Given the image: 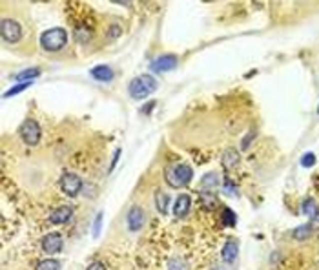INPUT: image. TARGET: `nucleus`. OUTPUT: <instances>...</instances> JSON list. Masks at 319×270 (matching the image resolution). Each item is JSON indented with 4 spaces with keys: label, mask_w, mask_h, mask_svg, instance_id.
Here are the masks:
<instances>
[{
    "label": "nucleus",
    "mask_w": 319,
    "mask_h": 270,
    "mask_svg": "<svg viewBox=\"0 0 319 270\" xmlns=\"http://www.w3.org/2000/svg\"><path fill=\"white\" fill-rule=\"evenodd\" d=\"M72 206H66V204H62V206L55 208L52 214H50V221H52L53 224H62L66 223V221H70V218H72Z\"/></svg>",
    "instance_id": "obj_11"
},
{
    "label": "nucleus",
    "mask_w": 319,
    "mask_h": 270,
    "mask_svg": "<svg viewBox=\"0 0 319 270\" xmlns=\"http://www.w3.org/2000/svg\"><path fill=\"white\" fill-rule=\"evenodd\" d=\"M222 166L226 168V170H232V168H236L237 164H239V152L234 150V148H230V150H226L224 154H222Z\"/></svg>",
    "instance_id": "obj_15"
},
{
    "label": "nucleus",
    "mask_w": 319,
    "mask_h": 270,
    "mask_svg": "<svg viewBox=\"0 0 319 270\" xmlns=\"http://www.w3.org/2000/svg\"><path fill=\"white\" fill-rule=\"evenodd\" d=\"M118 154H120V150L115 152V157H114V161H112V170H114L115 164H117V161H118Z\"/></svg>",
    "instance_id": "obj_29"
},
{
    "label": "nucleus",
    "mask_w": 319,
    "mask_h": 270,
    "mask_svg": "<svg viewBox=\"0 0 319 270\" xmlns=\"http://www.w3.org/2000/svg\"><path fill=\"white\" fill-rule=\"evenodd\" d=\"M221 256H222V261H224V263L232 265L234 261L237 260V256H239V244H237V241H234V239L226 241L221 250Z\"/></svg>",
    "instance_id": "obj_10"
},
{
    "label": "nucleus",
    "mask_w": 319,
    "mask_h": 270,
    "mask_svg": "<svg viewBox=\"0 0 319 270\" xmlns=\"http://www.w3.org/2000/svg\"><path fill=\"white\" fill-rule=\"evenodd\" d=\"M31 84H33V82H22V84H16V86H13V88H11V90H8V92H6L4 97H13V95L20 94V92H24V90H26V88H30Z\"/></svg>",
    "instance_id": "obj_24"
},
{
    "label": "nucleus",
    "mask_w": 319,
    "mask_h": 270,
    "mask_svg": "<svg viewBox=\"0 0 319 270\" xmlns=\"http://www.w3.org/2000/svg\"><path fill=\"white\" fill-rule=\"evenodd\" d=\"M221 221H222V226H234V224L237 223L236 212H232L230 208H224L221 216Z\"/></svg>",
    "instance_id": "obj_19"
},
{
    "label": "nucleus",
    "mask_w": 319,
    "mask_h": 270,
    "mask_svg": "<svg viewBox=\"0 0 319 270\" xmlns=\"http://www.w3.org/2000/svg\"><path fill=\"white\" fill-rule=\"evenodd\" d=\"M157 80H155L152 75H140V77H135L132 82H130V95L134 99H144L150 94H154L157 90Z\"/></svg>",
    "instance_id": "obj_3"
},
{
    "label": "nucleus",
    "mask_w": 319,
    "mask_h": 270,
    "mask_svg": "<svg viewBox=\"0 0 319 270\" xmlns=\"http://www.w3.org/2000/svg\"><path fill=\"white\" fill-rule=\"evenodd\" d=\"M68 42V33L62 28H52L40 35V46L46 52H58L66 46Z\"/></svg>",
    "instance_id": "obj_2"
},
{
    "label": "nucleus",
    "mask_w": 319,
    "mask_h": 270,
    "mask_svg": "<svg viewBox=\"0 0 319 270\" xmlns=\"http://www.w3.org/2000/svg\"><path fill=\"white\" fill-rule=\"evenodd\" d=\"M60 188L66 196L75 198V196L82 190V181H80V177H78L77 174L68 172V174H64V176L60 177Z\"/></svg>",
    "instance_id": "obj_6"
},
{
    "label": "nucleus",
    "mask_w": 319,
    "mask_h": 270,
    "mask_svg": "<svg viewBox=\"0 0 319 270\" xmlns=\"http://www.w3.org/2000/svg\"><path fill=\"white\" fill-rule=\"evenodd\" d=\"M42 248L48 254H57L62 248V236L57 232H52V234H46L42 238Z\"/></svg>",
    "instance_id": "obj_8"
},
{
    "label": "nucleus",
    "mask_w": 319,
    "mask_h": 270,
    "mask_svg": "<svg viewBox=\"0 0 319 270\" xmlns=\"http://www.w3.org/2000/svg\"><path fill=\"white\" fill-rule=\"evenodd\" d=\"M201 201H202V204H204L206 208H214V204L217 202V198H216V194L210 192V190H202V192H201Z\"/></svg>",
    "instance_id": "obj_20"
},
{
    "label": "nucleus",
    "mask_w": 319,
    "mask_h": 270,
    "mask_svg": "<svg viewBox=\"0 0 319 270\" xmlns=\"http://www.w3.org/2000/svg\"><path fill=\"white\" fill-rule=\"evenodd\" d=\"M194 177V170L188 164H172L164 170V179L166 182L174 188H182L192 181Z\"/></svg>",
    "instance_id": "obj_1"
},
{
    "label": "nucleus",
    "mask_w": 319,
    "mask_h": 270,
    "mask_svg": "<svg viewBox=\"0 0 319 270\" xmlns=\"http://www.w3.org/2000/svg\"><path fill=\"white\" fill-rule=\"evenodd\" d=\"M144 210L140 206H132L128 210V216H126V223H128V228L132 232H139L142 226H144Z\"/></svg>",
    "instance_id": "obj_7"
},
{
    "label": "nucleus",
    "mask_w": 319,
    "mask_h": 270,
    "mask_svg": "<svg viewBox=\"0 0 319 270\" xmlns=\"http://www.w3.org/2000/svg\"><path fill=\"white\" fill-rule=\"evenodd\" d=\"M0 33H2V40L8 44H16L22 38V26L20 22L15 18H4L0 24Z\"/></svg>",
    "instance_id": "obj_4"
},
{
    "label": "nucleus",
    "mask_w": 319,
    "mask_h": 270,
    "mask_svg": "<svg viewBox=\"0 0 319 270\" xmlns=\"http://www.w3.org/2000/svg\"><path fill=\"white\" fill-rule=\"evenodd\" d=\"M310 232H312V226L310 224H303V226H298V228L294 230V238L298 239V241H303L304 238H308Z\"/></svg>",
    "instance_id": "obj_22"
},
{
    "label": "nucleus",
    "mask_w": 319,
    "mask_h": 270,
    "mask_svg": "<svg viewBox=\"0 0 319 270\" xmlns=\"http://www.w3.org/2000/svg\"><path fill=\"white\" fill-rule=\"evenodd\" d=\"M190 206H192V198L188 194H180L174 204V214L177 218H184L186 214L190 212Z\"/></svg>",
    "instance_id": "obj_12"
},
{
    "label": "nucleus",
    "mask_w": 319,
    "mask_h": 270,
    "mask_svg": "<svg viewBox=\"0 0 319 270\" xmlns=\"http://www.w3.org/2000/svg\"><path fill=\"white\" fill-rule=\"evenodd\" d=\"M86 270H106V268H104L102 263H98V261H95V263H92V265L88 266Z\"/></svg>",
    "instance_id": "obj_28"
},
{
    "label": "nucleus",
    "mask_w": 319,
    "mask_h": 270,
    "mask_svg": "<svg viewBox=\"0 0 319 270\" xmlns=\"http://www.w3.org/2000/svg\"><path fill=\"white\" fill-rule=\"evenodd\" d=\"M221 177H219V174H216V172H208V174H204L201 179V188L202 190H210V192H214L219 184H221Z\"/></svg>",
    "instance_id": "obj_14"
},
{
    "label": "nucleus",
    "mask_w": 319,
    "mask_h": 270,
    "mask_svg": "<svg viewBox=\"0 0 319 270\" xmlns=\"http://www.w3.org/2000/svg\"><path fill=\"white\" fill-rule=\"evenodd\" d=\"M301 164H303L304 168H310L316 164V156L312 154V152H308V154H304L303 157H301Z\"/></svg>",
    "instance_id": "obj_25"
},
{
    "label": "nucleus",
    "mask_w": 319,
    "mask_h": 270,
    "mask_svg": "<svg viewBox=\"0 0 319 270\" xmlns=\"http://www.w3.org/2000/svg\"><path fill=\"white\" fill-rule=\"evenodd\" d=\"M100 223H102V212H100L97 218H95V224H93V236H95V238L98 236V228H100Z\"/></svg>",
    "instance_id": "obj_27"
},
{
    "label": "nucleus",
    "mask_w": 319,
    "mask_h": 270,
    "mask_svg": "<svg viewBox=\"0 0 319 270\" xmlns=\"http://www.w3.org/2000/svg\"><path fill=\"white\" fill-rule=\"evenodd\" d=\"M224 192L230 196V194H234V196H237V188H236V184H234L230 179H224Z\"/></svg>",
    "instance_id": "obj_26"
},
{
    "label": "nucleus",
    "mask_w": 319,
    "mask_h": 270,
    "mask_svg": "<svg viewBox=\"0 0 319 270\" xmlns=\"http://www.w3.org/2000/svg\"><path fill=\"white\" fill-rule=\"evenodd\" d=\"M168 204H170V196L162 190L155 192V206L160 214H168Z\"/></svg>",
    "instance_id": "obj_16"
},
{
    "label": "nucleus",
    "mask_w": 319,
    "mask_h": 270,
    "mask_svg": "<svg viewBox=\"0 0 319 270\" xmlns=\"http://www.w3.org/2000/svg\"><path fill=\"white\" fill-rule=\"evenodd\" d=\"M92 77L95 80H100V82H110L115 77V72L106 64H100V66H95L92 70Z\"/></svg>",
    "instance_id": "obj_13"
},
{
    "label": "nucleus",
    "mask_w": 319,
    "mask_h": 270,
    "mask_svg": "<svg viewBox=\"0 0 319 270\" xmlns=\"http://www.w3.org/2000/svg\"><path fill=\"white\" fill-rule=\"evenodd\" d=\"M168 270H188V263L182 258H172L168 261Z\"/></svg>",
    "instance_id": "obj_21"
},
{
    "label": "nucleus",
    "mask_w": 319,
    "mask_h": 270,
    "mask_svg": "<svg viewBox=\"0 0 319 270\" xmlns=\"http://www.w3.org/2000/svg\"><path fill=\"white\" fill-rule=\"evenodd\" d=\"M20 137H22V140L26 142V144H30V146H35V144H38V140H40V126H38V122L36 120H33V119H26L24 122H22V126H20Z\"/></svg>",
    "instance_id": "obj_5"
},
{
    "label": "nucleus",
    "mask_w": 319,
    "mask_h": 270,
    "mask_svg": "<svg viewBox=\"0 0 319 270\" xmlns=\"http://www.w3.org/2000/svg\"><path fill=\"white\" fill-rule=\"evenodd\" d=\"M175 66H177V57L175 55H160L159 58H155L152 62V70L157 73L172 72Z\"/></svg>",
    "instance_id": "obj_9"
},
{
    "label": "nucleus",
    "mask_w": 319,
    "mask_h": 270,
    "mask_svg": "<svg viewBox=\"0 0 319 270\" xmlns=\"http://www.w3.org/2000/svg\"><path fill=\"white\" fill-rule=\"evenodd\" d=\"M318 114H319V106H318Z\"/></svg>",
    "instance_id": "obj_30"
},
{
    "label": "nucleus",
    "mask_w": 319,
    "mask_h": 270,
    "mask_svg": "<svg viewBox=\"0 0 319 270\" xmlns=\"http://www.w3.org/2000/svg\"><path fill=\"white\" fill-rule=\"evenodd\" d=\"M40 75V70L38 68H30V70H24V72L16 73L15 75V80H18V82H33V78L38 77Z\"/></svg>",
    "instance_id": "obj_17"
},
{
    "label": "nucleus",
    "mask_w": 319,
    "mask_h": 270,
    "mask_svg": "<svg viewBox=\"0 0 319 270\" xmlns=\"http://www.w3.org/2000/svg\"><path fill=\"white\" fill-rule=\"evenodd\" d=\"M36 270H60V263L55 260H44L36 265Z\"/></svg>",
    "instance_id": "obj_23"
},
{
    "label": "nucleus",
    "mask_w": 319,
    "mask_h": 270,
    "mask_svg": "<svg viewBox=\"0 0 319 270\" xmlns=\"http://www.w3.org/2000/svg\"><path fill=\"white\" fill-rule=\"evenodd\" d=\"M301 210H303V214L304 216H308V218H316L318 216V204H316V201L314 199H304L303 201V204H301Z\"/></svg>",
    "instance_id": "obj_18"
}]
</instances>
